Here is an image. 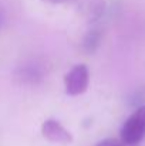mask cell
Returning a JSON list of instances; mask_svg holds the SVG:
<instances>
[{
  "label": "cell",
  "mask_w": 145,
  "mask_h": 146,
  "mask_svg": "<svg viewBox=\"0 0 145 146\" xmlns=\"http://www.w3.org/2000/svg\"><path fill=\"white\" fill-rule=\"evenodd\" d=\"M102 34L98 29H91L86 33V36L81 40V50L86 54H94L97 51V48L100 47Z\"/></svg>",
  "instance_id": "6"
},
{
  "label": "cell",
  "mask_w": 145,
  "mask_h": 146,
  "mask_svg": "<svg viewBox=\"0 0 145 146\" xmlns=\"http://www.w3.org/2000/svg\"><path fill=\"white\" fill-rule=\"evenodd\" d=\"M44 77H46V68L41 62L36 60L24 61L14 70L13 74L14 82L21 87H36L43 82Z\"/></svg>",
  "instance_id": "2"
},
{
  "label": "cell",
  "mask_w": 145,
  "mask_h": 146,
  "mask_svg": "<svg viewBox=\"0 0 145 146\" xmlns=\"http://www.w3.org/2000/svg\"><path fill=\"white\" fill-rule=\"evenodd\" d=\"M7 21V16H6V10L3 9V6L0 4V30H3L4 24Z\"/></svg>",
  "instance_id": "8"
},
{
  "label": "cell",
  "mask_w": 145,
  "mask_h": 146,
  "mask_svg": "<svg viewBox=\"0 0 145 146\" xmlns=\"http://www.w3.org/2000/svg\"><path fill=\"white\" fill-rule=\"evenodd\" d=\"M105 10L104 0H78V11L81 17L88 21L94 23L101 19Z\"/></svg>",
  "instance_id": "5"
},
{
  "label": "cell",
  "mask_w": 145,
  "mask_h": 146,
  "mask_svg": "<svg viewBox=\"0 0 145 146\" xmlns=\"http://www.w3.org/2000/svg\"><path fill=\"white\" fill-rule=\"evenodd\" d=\"M43 1H47V3H51V4H58V3H63L64 0H43Z\"/></svg>",
  "instance_id": "9"
},
{
  "label": "cell",
  "mask_w": 145,
  "mask_h": 146,
  "mask_svg": "<svg viewBox=\"0 0 145 146\" xmlns=\"http://www.w3.org/2000/svg\"><path fill=\"white\" fill-rule=\"evenodd\" d=\"M121 141L125 146H135L145 138V105L137 108L121 128Z\"/></svg>",
  "instance_id": "1"
},
{
  "label": "cell",
  "mask_w": 145,
  "mask_h": 146,
  "mask_svg": "<svg viewBox=\"0 0 145 146\" xmlns=\"http://www.w3.org/2000/svg\"><path fill=\"white\" fill-rule=\"evenodd\" d=\"M41 135L51 143L70 145L73 142L71 132L65 129L57 119H53V118H48L41 123Z\"/></svg>",
  "instance_id": "4"
},
{
  "label": "cell",
  "mask_w": 145,
  "mask_h": 146,
  "mask_svg": "<svg viewBox=\"0 0 145 146\" xmlns=\"http://www.w3.org/2000/svg\"><path fill=\"white\" fill-rule=\"evenodd\" d=\"M96 146H125V143L117 138H107V139L100 141Z\"/></svg>",
  "instance_id": "7"
},
{
  "label": "cell",
  "mask_w": 145,
  "mask_h": 146,
  "mask_svg": "<svg viewBox=\"0 0 145 146\" xmlns=\"http://www.w3.org/2000/svg\"><path fill=\"white\" fill-rule=\"evenodd\" d=\"M90 84V72L86 64L74 65L64 75V88L70 97L81 95L87 91Z\"/></svg>",
  "instance_id": "3"
}]
</instances>
